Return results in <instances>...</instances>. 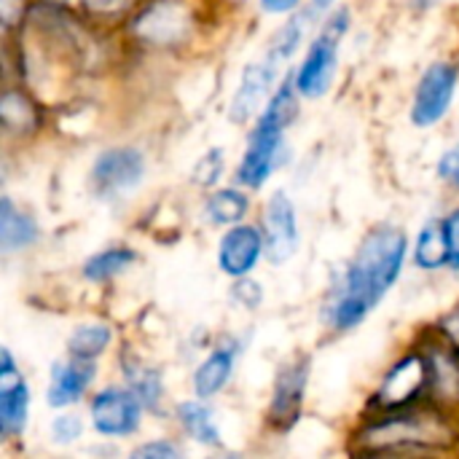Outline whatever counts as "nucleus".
<instances>
[{
  "label": "nucleus",
  "instance_id": "obj_1",
  "mask_svg": "<svg viewBox=\"0 0 459 459\" xmlns=\"http://www.w3.org/2000/svg\"><path fill=\"white\" fill-rule=\"evenodd\" d=\"M409 261V234L395 223H377L333 280L320 323L331 336L358 331L393 293Z\"/></svg>",
  "mask_w": 459,
  "mask_h": 459
},
{
  "label": "nucleus",
  "instance_id": "obj_2",
  "mask_svg": "<svg viewBox=\"0 0 459 459\" xmlns=\"http://www.w3.org/2000/svg\"><path fill=\"white\" fill-rule=\"evenodd\" d=\"M459 444V414L433 401L411 409L363 414L350 436L352 459L446 457Z\"/></svg>",
  "mask_w": 459,
  "mask_h": 459
},
{
  "label": "nucleus",
  "instance_id": "obj_3",
  "mask_svg": "<svg viewBox=\"0 0 459 459\" xmlns=\"http://www.w3.org/2000/svg\"><path fill=\"white\" fill-rule=\"evenodd\" d=\"M299 91L293 81H282L261 116L255 118V126L247 137V148L242 153V161L237 167V183L242 188L258 191L269 183V178L282 167L285 156V132L299 118Z\"/></svg>",
  "mask_w": 459,
  "mask_h": 459
},
{
  "label": "nucleus",
  "instance_id": "obj_4",
  "mask_svg": "<svg viewBox=\"0 0 459 459\" xmlns=\"http://www.w3.org/2000/svg\"><path fill=\"white\" fill-rule=\"evenodd\" d=\"M430 401V363L417 339L382 371L366 398L363 414L401 411Z\"/></svg>",
  "mask_w": 459,
  "mask_h": 459
},
{
  "label": "nucleus",
  "instance_id": "obj_5",
  "mask_svg": "<svg viewBox=\"0 0 459 459\" xmlns=\"http://www.w3.org/2000/svg\"><path fill=\"white\" fill-rule=\"evenodd\" d=\"M145 406L121 379L102 382L86 401L89 433L108 444L137 438L145 428Z\"/></svg>",
  "mask_w": 459,
  "mask_h": 459
},
{
  "label": "nucleus",
  "instance_id": "obj_6",
  "mask_svg": "<svg viewBox=\"0 0 459 459\" xmlns=\"http://www.w3.org/2000/svg\"><path fill=\"white\" fill-rule=\"evenodd\" d=\"M347 30H350L347 8H336L325 16L320 32L307 46V54L293 75V86L301 97L320 100L323 94H328L339 70V48H342Z\"/></svg>",
  "mask_w": 459,
  "mask_h": 459
},
{
  "label": "nucleus",
  "instance_id": "obj_7",
  "mask_svg": "<svg viewBox=\"0 0 459 459\" xmlns=\"http://www.w3.org/2000/svg\"><path fill=\"white\" fill-rule=\"evenodd\" d=\"M309 382H312V358L304 352L285 358L274 368L269 401L264 411V422L272 433L285 436L301 422L309 398Z\"/></svg>",
  "mask_w": 459,
  "mask_h": 459
},
{
  "label": "nucleus",
  "instance_id": "obj_8",
  "mask_svg": "<svg viewBox=\"0 0 459 459\" xmlns=\"http://www.w3.org/2000/svg\"><path fill=\"white\" fill-rule=\"evenodd\" d=\"M247 344H250V336H242V333H221L218 339H212L188 374L191 395L215 403V398H221L231 387Z\"/></svg>",
  "mask_w": 459,
  "mask_h": 459
},
{
  "label": "nucleus",
  "instance_id": "obj_9",
  "mask_svg": "<svg viewBox=\"0 0 459 459\" xmlns=\"http://www.w3.org/2000/svg\"><path fill=\"white\" fill-rule=\"evenodd\" d=\"M32 422V387L11 352L0 347V438L5 446L22 444Z\"/></svg>",
  "mask_w": 459,
  "mask_h": 459
},
{
  "label": "nucleus",
  "instance_id": "obj_10",
  "mask_svg": "<svg viewBox=\"0 0 459 459\" xmlns=\"http://www.w3.org/2000/svg\"><path fill=\"white\" fill-rule=\"evenodd\" d=\"M116 374L140 398V403L145 406L151 417L161 420L172 414L167 377H164V368L153 358L137 352V347L132 344H121L116 355Z\"/></svg>",
  "mask_w": 459,
  "mask_h": 459
},
{
  "label": "nucleus",
  "instance_id": "obj_11",
  "mask_svg": "<svg viewBox=\"0 0 459 459\" xmlns=\"http://www.w3.org/2000/svg\"><path fill=\"white\" fill-rule=\"evenodd\" d=\"M100 385H102L100 382V363L62 355L48 368L43 398H46V406L51 411L78 409V406H86V401L91 398V393Z\"/></svg>",
  "mask_w": 459,
  "mask_h": 459
},
{
  "label": "nucleus",
  "instance_id": "obj_12",
  "mask_svg": "<svg viewBox=\"0 0 459 459\" xmlns=\"http://www.w3.org/2000/svg\"><path fill=\"white\" fill-rule=\"evenodd\" d=\"M457 81L459 70L455 62H433L417 83L411 102V124L420 129L436 126L455 102Z\"/></svg>",
  "mask_w": 459,
  "mask_h": 459
},
{
  "label": "nucleus",
  "instance_id": "obj_13",
  "mask_svg": "<svg viewBox=\"0 0 459 459\" xmlns=\"http://www.w3.org/2000/svg\"><path fill=\"white\" fill-rule=\"evenodd\" d=\"M261 231L266 239V261L272 266L288 264L299 247H301V229H299V212L288 191H274L264 204V221Z\"/></svg>",
  "mask_w": 459,
  "mask_h": 459
},
{
  "label": "nucleus",
  "instance_id": "obj_14",
  "mask_svg": "<svg viewBox=\"0 0 459 459\" xmlns=\"http://www.w3.org/2000/svg\"><path fill=\"white\" fill-rule=\"evenodd\" d=\"M145 178V156L137 148H108L91 164V188L102 199L134 191Z\"/></svg>",
  "mask_w": 459,
  "mask_h": 459
},
{
  "label": "nucleus",
  "instance_id": "obj_15",
  "mask_svg": "<svg viewBox=\"0 0 459 459\" xmlns=\"http://www.w3.org/2000/svg\"><path fill=\"white\" fill-rule=\"evenodd\" d=\"M264 258H266V239L261 226L255 223H237L226 229L218 239L215 261L221 274L229 277L231 282L242 277H253V272Z\"/></svg>",
  "mask_w": 459,
  "mask_h": 459
},
{
  "label": "nucleus",
  "instance_id": "obj_16",
  "mask_svg": "<svg viewBox=\"0 0 459 459\" xmlns=\"http://www.w3.org/2000/svg\"><path fill=\"white\" fill-rule=\"evenodd\" d=\"M280 70H282V65H277L266 54L255 62L245 65L239 86H237L234 100H231V108H229V118L234 124H247L250 118L261 116V110L266 108V102L277 91L274 83L280 78Z\"/></svg>",
  "mask_w": 459,
  "mask_h": 459
},
{
  "label": "nucleus",
  "instance_id": "obj_17",
  "mask_svg": "<svg viewBox=\"0 0 459 459\" xmlns=\"http://www.w3.org/2000/svg\"><path fill=\"white\" fill-rule=\"evenodd\" d=\"M172 422L178 428V436L183 441H188L196 449L204 452H218L226 449L223 441V428L218 420V411L212 406V401H202V398H183L178 403H172Z\"/></svg>",
  "mask_w": 459,
  "mask_h": 459
},
{
  "label": "nucleus",
  "instance_id": "obj_18",
  "mask_svg": "<svg viewBox=\"0 0 459 459\" xmlns=\"http://www.w3.org/2000/svg\"><path fill=\"white\" fill-rule=\"evenodd\" d=\"M417 344L430 363V401L459 414V352L438 339L433 328L417 336Z\"/></svg>",
  "mask_w": 459,
  "mask_h": 459
},
{
  "label": "nucleus",
  "instance_id": "obj_19",
  "mask_svg": "<svg viewBox=\"0 0 459 459\" xmlns=\"http://www.w3.org/2000/svg\"><path fill=\"white\" fill-rule=\"evenodd\" d=\"M116 342H118V333H116L113 323L83 320L70 328V333L65 339V355L78 358V360L102 363V358H108L116 350Z\"/></svg>",
  "mask_w": 459,
  "mask_h": 459
},
{
  "label": "nucleus",
  "instance_id": "obj_20",
  "mask_svg": "<svg viewBox=\"0 0 459 459\" xmlns=\"http://www.w3.org/2000/svg\"><path fill=\"white\" fill-rule=\"evenodd\" d=\"M38 239H40L38 221L30 212L19 210L11 196H3L0 199V250L5 255H13V253L32 247Z\"/></svg>",
  "mask_w": 459,
  "mask_h": 459
},
{
  "label": "nucleus",
  "instance_id": "obj_21",
  "mask_svg": "<svg viewBox=\"0 0 459 459\" xmlns=\"http://www.w3.org/2000/svg\"><path fill=\"white\" fill-rule=\"evenodd\" d=\"M411 264L420 272L436 274L449 269V245L444 231V218H428L411 245Z\"/></svg>",
  "mask_w": 459,
  "mask_h": 459
},
{
  "label": "nucleus",
  "instance_id": "obj_22",
  "mask_svg": "<svg viewBox=\"0 0 459 459\" xmlns=\"http://www.w3.org/2000/svg\"><path fill=\"white\" fill-rule=\"evenodd\" d=\"M134 264H137V253L129 245H110V247L91 253L81 264V277L89 285H108L118 280L121 274H126Z\"/></svg>",
  "mask_w": 459,
  "mask_h": 459
},
{
  "label": "nucleus",
  "instance_id": "obj_23",
  "mask_svg": "<svg viewBox=\"0 0 459 459\" xmlns=\"http://www.w3.org/2000/svg\"><path fill=\"white\" fill-rule=\"evenodd\" d=\"M247 212L250 199L242 188H215L202 204L204 221L215 229H231L237 223H245Z\"/></svg>",
  "mask_w": 459,
  "mask_h": 459
},
{
  "label": "nucleus",
  "instance_id": "obj_24",
  "mask_svg": "<svg viewBox=\"0 0 459 459\" xmlns=\"http://www.w3.org/2000/svg\"><path fill=\"white\" fill-rule=\"evenodd\" d=\"M86 430H89L86 411L65 409V411H54V417L48 420L46 436H48V444H51L54 449L70 452V449H75V446L83 444Z\"/></svg>",
  "mask_w": 459,
  "mask_h": 459
},
{
  "label": "nucleus",
  "instance_id": "obj_25",
  "mask_svg": "<svg viewBox=\"0 0 459 459\" xmlns=\"http://www.w3.org/2000/svg\"><path fill=\"white\" fill-rule=\"evenodd\" d=\"M307 30H309V13H293L269 40L266 56H272L277 65L285 67V62L293 59L301 43L307 40Z\"/></svg>",
  "mask_w": 459,
  "mask_h": 459
},
{
  "label": "nucleus",
  "instance_id": "obj_26",
  "mask_svg": "<svg viewBox=\"0 0 459 459\" xmlns=\"http://www.w3.org/2000/svg\"><path fill=\"white\" fill-rule=\"evenodd\" d=\"M121 459H188L180 436H156L137 441Z\"/></svg>",
  "mask_w": 459,
  "mask_h": 459
},
{
  "label": "nucleus",
  "instance_id": "obj_27",
  "mask_svg": "<svg viewBox=\"0 0 459 459\" xmlns=\"http://www.w3.org/2000/svg\"><path fill=\"white\" fill-rule=\"evenodd\" d=\"M0 118L8 132H22L35 124V105L22 91H5L0 100Z\"/></svg>",
  "mask_w": 459,
  "mask_h": 459
},
{
  "label": "nucleus",
  "instance_id": "obj_28",
  "mask_svg": "<svg viewBox=\"0 0 459 459\" xmlns=\"http://www.w3.org/2000/svg\"><path fill=\"white\" fill-rule=\"evenodd\" d=\"M223 172V151L221 148H210L204 156H199V161L194 164L191 169V180L199 186V188H212L218 183Z\"/></svg>",
  "mask_w": 459,
  "mask_h": 459
},
{
  "label": "nucleus",
  "instance_id": "obj_29",
  "mask_svg": "<svg viewBox=\"0 0 459 459\" xmlns=\"http://www.w3.org/2000/svg\"><path fill=\"white\" fill-rule=\"evenodd\" d=\"M231 299L237 307L247 309V312H255L261 304H264V288L258 280L253 277H242V280H234L231 285Z\"/></svg>",
  "mask_w": 459,
  "mask_h": 459
},
{
  "label": "nucleus",
  "instance_id": "obj_30",
  "mask_svg": "<svg viewBox=\"0 0 459 459\" xmlns=\"http://www.w3.org/2000/svg\"><path fill=\"white\" fill-rule=\"evenodd\" d=\"M430 328H433V333H436L438 339H444L452 350H457L459 352V301L455 307H449Z\"/></svg>",
  "mask_w": 459,
  "mask_h": 459
},
{
  "label": "nucleus",
  "instance_id": "obj_31",
  "mask_svg": "<svg viewBox=\"0 0 459 459\" xmlns=\"http://www.w3.org/2000/svg\"><path fill=\"white\" fill-rule=\"evenodd\" d=\"M446 245H449V272L459 274V207L444 218Z\"/></svg>",
  "mask_w": 459,
  "mask_h": 459
},
{
  "label": "nucleus",
  "instance_id": "obj_32",
  "mask_svg": "<svg viewBox=\"0 0 459 459\" xmlns=\"http://www.w3.org/2000/svg\"><path fill=\"white\" fill-rule=\"evenodd\" d=\"M438 178H441L446 186L459 188V143H455L449 151H444V156H441V161H438Z\"/></svg>",
  "mask_w": 459,
  "mask_h": 459
},
{
  "label": "nucleus",
  "instance_id": "obj_33",
  "mask_svg": "<svg viewBox=\"0 0 459 459\" xmlns=\"http://www.w3.org/2000/svg\"><path fill=\"white\" fill-rule=\"evenodd\" d=\"M261 3V8L266 11V13H293V11H299V5H301V0H258Z\"/></svg>",
  "mask_w": 459,
  "mask_h": 459
},
{
  "label": "nucleus",
  "instance_id": "obj_34",
  "mask_svg": "<svg viewBox=\"0 0 459 459\" xmlns=\"http://www.w3.org/2000/svg\"><path fill=\"white\" fill-rule=\"evenodd\" d=\"M204 459H245L242 455H237V452H231V449H218V452H207V457Z\"/></svg>",
  "mask_w": 459,
  "mask_h": 459
},
{
  "label": "nucleus",
  "instance_id": "obj_35",
  "mask_svg": "<svg viewBox=\"0 0 459 459\" xmlns=\"http://www.w3.org/2000/svg\"><path fill=\"white\" fill-rule=\"evenodd\" d=\"M83 3H89L91 8H102V11H105V8H113V5H118L121 0H83Z\"/></svg>",
  "mask_w": 459,
  "mask_h": 459
},
{
  "label": "nucleus",
  "instance_id": "obj_36",
  "mask_svg": "<svg viewBox=\"0 0 459 459\" xmlns=\"http://www.w3.org/2000/svg\"><path fill=\"white\" fill-rule=\"evenodd\" d=\"M336 5V0H312V8L315 11H331Z\"/></svg>",
  "mask_w": 459,
  "mask_h": 459
},
{
  "label": "nucleus",
  "instance_id": "obj_37",
  "mask_svg": "<svg viewBox=\"0 0 459 459\" xmlns=\"http://www.w3.org/2000/svg\"><path fill=\"white\" fill-rule=\"evenodd\" d=\"M62 459H65V457H62Z\"/></svg>",
  "mask_w": 459,
  "mask_h": 459
}]
</instances>
